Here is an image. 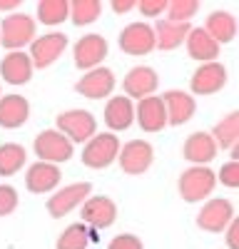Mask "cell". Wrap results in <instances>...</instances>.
I'll return each instance as SVG.
<instances>
[{
  "label": "cell",
  "mask_w": 239,
  "mask_h": 249,
  "mask_svg": "<svg viewBox=\"0 0 239 249\" xmlns=\"http://www.w3.org/2000/svg\"><path fill=\"white\" fill-rule=\"evenodd\" d=\"M214 187H217V175L209 167H202V164H192V167H187L177 179L179 197H182L185 202H189V204L209 199Z\"/></svg>",
  "instance_id": "6da1fadb"
},
{
  "label": "cell",
  "mask_w": 239,
  "mask_h": 249,
  "mask_svg": "<svg viewBox=\"0 0 239 249\" xmlns=\"http://www.w3.org/2000/svg\"><path fill=\"white\" fill-rule=\"evenodd\" d=\"M37 37V25L35 20L25 13H13L5 15L3 23H0V45L8 48L10 53L23 50L25 45H30Z\"/></svg>",
  "instance_id": "7a4b0ae2"
},
{
  "label": "cell",
  "mask_w": 239,
  "mask_h": 249,
  "mask_svg": "<svg viewBox=\"0 0 239 249\" xmlns=\"http://www.w3.org/2000/svg\"><path fill=\"white\" fill-rule=\"evenodd\" d=\"M117 155H120V140L117 135L112 132H97L92 135L85 147H83V164L90 170H105L110 167L112 162H117Z\"/></svg>",
  "instance_id": "3957f363"
},
{
  "label": "cell",
  "mask_w": 239,
  "mask_h": 249,
  "mask_svg": "<svg viewBox=\"0 0 239 249\" xmlns=\"http://www.w3.org/2000/svg\"><path fill=\"white\" fill-rule=\"evenodd\" d=\"M55 124H57L55 130L60 135H65L72 144H83L92 135H97V120L87 110H77V107L75 110H65V112L57 115Z\"/></svg>",
  "instance_id": "277c9868"
},
{
  "label": "cell",
  "mask_w": 239,
  "mask_h": 249,
  "mask_svg": "<svg viewBox=\"0 0 239 249\" xmlns=\"http://www.w3.org/2000/svg\"><path fill=\"white\" fill-rule=\"evenodd\" d=\"M234 219V204L227 197H212L202 204L197 214V227L209 234H222L227 224Z\"/></svg>",
  "instance_id": "5b68a950"
},
{
  "label": "cell",
  "mask_w": 239,
  "mask_h": 249,
  "mask_svg": "<svg viewBox=\"0 0 239 249\" xmlns=\"http://www.w3.org/2000/svg\"><path fill=\"white\" fill-rule=\"evenodd\" d=\"M72 147L75 144L57 130H43L33 142V150L40 157V162H50V164L68 162L72 157Z\"/></svg>",
  "instance_id": "8992f818"
},
{
  "label": "cell",
  "mask_w": 239,
  "mask_h": 249,
  "mask_svg": "<svg viewBox=\"0 0 239 249\" xmlns=\"http://www.w3.org/2000/svg\"><path fill=\"white\" fill-rule=\"evenodd\" d=\"M117 162L125 175H145L154 162V150L147 140H130L120 144Z\"/></svg>",
  "instance_id": "52a82bcc"
},
{
  "label": "cell",
  "mask_w": 239,
  "mask_h": 249,
  "mask_svg": "<svg viewBox=\"0 0 239 249\" xmlns=\"http://www.w3.org/2000/svg\"><path fill=\"white\" fill-rule=\"evenodd\" d=\"M110 53V45L107 40L100 35V33H90V35H83L75 43L72 48V60H75V68L80 70H95L102 65V60L107 57Z\"/></svg>",
  "instance_id": "ba28073f"
},
{
  "label": "cell",
  "mask_w": 239,
  "mask_h": 249,
  "mask_svg": "<svg viewBox=\"0 0 239 249\" xmlns=\"http://www.w3.org/2000/svg\"><path fill=\"white\" fill-rule=\"evenodd\" d=\"M90 192H92L90 182H75V184L63 187V190H57L55 195H50V199H48V214L55 217V219L70 214L75 207H80L90 197Z\"/></svg>",
  "instance_id": "9c48e42d"
},
{
  "label": "cell",
  "mask_w": 239,
  "mask_h": 249,
  "mask_svg": "<svg viewBox=\"0 0 239 249\" xmlns=\"http://www.w3.org/2000/svg\"><path fill=\"white\" fill-rule=\"evenodd\" d=\"M68 48V35L63 33H48V35H40L30 43V62L33 68H50L52 62H57V57L65 53Z\"/></svg>",
  "instance_id": "30bf717a"
},
{
  "label": "cell",
  "mask_w": 239,
  "mask_h": 249,
  "mask_svg": "<svg viewBox=\"0 0 239 249\" xmlns=\"http://www.w3.org/2000/svg\"><path fill=\"white\" fill-rule=\"evenodd\" d=\"M120 50L125 55L139 57V55H150L154 50V30L150 23H130L120 33Z\"/></svg>",
  "instance_id": "8fae6325"
},
{
  "label": "cell",
  "mask_w": 239,
  "mask_h": 249,
  "mask_svg": "<svg viewBox=\"0 0 239 249\" xmlns=\"http://www.w3.org/2000/svg\"><path fill=\"white\" fill-rule=\"evenodd\" d=\"M115 72L110 68H95V70H87L83 77L75 82V92L83 95V97H90V100H102V97H110L115 92Z\"/></svg>",
  "instance_id": "7c38bea8"
},
{
  "label": "cell",
  "mask_w": 239,
  "mask_h": 249,
  "mask_svg": "<svg viewBox=\"0 0 239 249\" xmlns=\"http://www.w3.org/2000/svg\"><path fill=\"white\" fill-rule=\"evenodd\" d=\"M227 85V68L219 60L202 62L189 77V90L194 95H214Z\"/></svg>",
  "instance_id": "4fadbf2b"
},
{
  "label": "cell",
  "mask_w": 239,
  "mask_h": 249,
  "mask_svg": "<svg viewBox=\"0 0 239 249\" xmlns=\"http://www.w3.org/2000/svg\"><path fill=\"white\" fill-rule=\"evenodd\" d=\"M135 120L145 132H162L167 127V112H165V102L159 95L142 97L135 105Z\"/></svg>",
  "instance_id": "5bb4252c"
},
{
  "label": "cell",
  "mask_w": 239,
  "mask_h": 249,
  "mask_svg": "<svg viewBox=\"0 0 239 249\" xmlns=\"http://www.w3.org/2000/svg\"><path fill=\"white\" fill-rule=\"evenodd\" d=\"M80 214H83V224H90L92 230H107L117 219V204L110 197H87Z\"/></svg>",
  "instance_id": "9a60e30c"
},
{
  "label": "cell",
  "mask_w": 239,
  "mask_h": 249,
  "mask_svg": "<svg viewBox=\"0 0 239 249\" xmlns=\"http://www.w3.org/2000/svg\"><path fill=\"white\" fill-rule=\"evenodd\" d=\"M159 97H162V102H165L167 124H172V127H179V124L189 122L197 112V100L185 90H167Z\"/></svg>",
  "instance_id": "2e32d148"
},
{
  "label": "cell",
  "mask_w": 239,
  "mask_h": 249,
  "mask_svg": "<svg viewBox=\"0 0 239 249\" xmlns=\"http://www.w3.org/2000/svg\"><path fill=\"white\" fill-rule=\"evenodd\" d=\"M159 88V77L157 72L150 68V65H137L132 68L125 80H122V90H125V97H137V100H142V97H150L154 95V90Z\"/></svg>",
  "instance_id": "e0dca14e"
},
{
  "label": "cell",
  "mask_w": 239,
  "mask_h": 249,
  "mask_svg": "<svg viewBox=\"0 0 239 249\" xmlns=\"http://www.w3.org/2000/svg\"><path fill=\"white\" fill-rule=\"evenodd\" d=\"M102 120L110 127V132H122V130H130L132 122H135V102L125 95H115L107 100L105 105V112H102Z\"/></svg>",
  "instance_id": "ac0fdd59"
},
{
  "label": "cell",
  "mask_w": 239,
  "mask_h": 249,
  "mask_svg": "<svg viewBox=\"0 0 239 249\" xmlns=\"http://www.w3.org/2000/svg\"><path fill=\"white\" fill-rule=\"evenodd\" d=\"M60 184V167L50 162H35L25 172V187L33 195H48Z\"/></svg>",
  "instance_id": "d6986e66"
},
{
  "label": "cell",
  "mask_w": 239,
  "mask_h": 249,
  "mask_svg": "<svg viewBox=\"0 0 239 249\" xmlns=\"http://www.w3.org/2000/svg\"><path fill=\"white\" fill-rule=\"evenodd\" d=\"M182 157L189 164H202V167H207L217 157V144H214L212 135L209 132H192L182 144Z\"/></svg>",
  "instance_id": "ffe728a7"
},
{
  "label": "cell",
  "mask_w": 239,
  "mask_h": 249,
  "mask_svg": "<svg viewBox=\"0 0 239 249\" xmlns=\"http://www.w3.org/2000/svg\"><path fill=\"white\" fill-rule=\"evenodd\" d=\"M30 117V102L23 95H0V127L17 130Z\"/></svg>",
  "instance_id": "44dd1931"
},
{
  "label": "cell",
  "mask_w": 239,
  "mask_h": 249,
  "mask_svg": "<svg viewBox=\"0 0 239 249\" xmlns=\"http://www.w3.org/2000/svg\"><path fill=\"white\" fill-rule=\"evenodd\" d=\"M33 62H30V55L23 53V50H15V53H8L0 62V75L8 85H25L33 77Z\"/></svg>",
  "instance_id": "7402d4cb"
},
{
  "label": "cell",
  "mask_w": 239,
  "mask_h": 249,
  "mask_svg": "<svg viewBox=\"0 0 239 249\" xmlns=\"http://www.w3.org/2000/svg\"><path fill=\"white\" fill-rule=\"evenodd\" d=\"M205 33L214 40L217 45H227L237 35V20L227 10H212L205 20Z\"/></svg>",
  "instance_id": "603a6c76"
},
{
  "label": "cell",
  "mask_w": 239,
  "mask_h": 249,
  "mask_svg": "<svg viewBox=\"0 0 239 249\" xmlns=\"http://www.w3.org/2000/svg\"><path fill=\"white\" fill-rule=\"evenodd\" d=\"M154 30V48L159 50H177L185 43L187 33L192 30L189 23H170V20H157L152 25Z\"/></svg>",
  "instance_id": "cb8c5ba5"
},
{
  "label": "cell",
  "mask_w": 239,
  "mask_h": 249,
  "mask_svg": "<svg viewBox=\"0 0 239 249\" xmlns=\"http://www.w3.org/2000/svg\"><path fill=\"white\" fill-rule=\"evenodd\" d=\"M185 45H187V55L197 60L199 65L202 62H214L219 55V45L205 33V28H192L185 37Z\"/></svg>",
  "instance_id": "d4e9b609"
},
{
  "label": "cell",
  "mask_w": 239,
  "mask_h": 249,
  "mask_svg": "<svg viewBox=\"0 0 239 249\" xmlns=\"http://www.w3.org/2000/svg\"><path fill=\"white\" fill-rule=\"evenodd\" d=\"M214 144H217V150L222 147V150H232L239 144V112H229L227 117H222L217 124H214V130L209 132Z\"/></svg>",
  "instance_id": "484cf974"
},
{
  "label": "cell",
  "mask_w": 239,
  "mask_h": 249,
  "mask_svg": "<svg viewBox=\"0 0 239 249\" xmlns=\"http://www.w3.org/2000/svg\"><path fill=\"white\" fill-rule=\"evenodd\" d=\"M28 160V152L23 144L17 142H3L0 144V175L3 177H13L23 170V164Z\"/></svg>",
  "instance_id": "4316f807"
},
{
  "label": "cell",
  "mask_w": 239,
  "mask_h": 249,
  "mask_svg": "<svg viewBox=\"0 0 239 249\" xmlns=\"http://www.w3.org/2000/svg\"><path fill=\"white\" fill-rule=\"evenodd\" d=\"M35 15L43 25L55 28V25L65 23V20L70 18V3L68 0H40Z\"/></svg>",
  "instance_id": "83f0119b"
},
{
  "label": "cell",
  "mask_w": 239,
  "mask_h": 249,
  "mask_svg": "<svg viewBox=\"0 0 239 249\" xmlns=\"http://www.w3.org/2000/svg\"><path fill=\"white\" fill-rule=\"evenodd\" d=\"M100 15H102V3L100 0H70L68 20H72V25H77V28L92 25Z\"/></svg>",
  "instance_id": "f1b7e54d"
},
{
  "label": "cell",
  "mask_w": 239,
  "mask_h": 249,
  "mask_svg": "<svg viewBox=\"0 0 239 249\" xmlns=\"http://www.w3.org/2000/svg\"><path fill=\"white\" fill-rule=\"evenodd\" d=\"M87 247H90V230L83 222L70 224L55 242V249H87Z\"/></svg>",
  "instance_id": "f546056e"
},
{
  "label": "cell",
  "mask_w": 239,
  "mask_h": 249,
  "mask_svg": "<svg viewBox=\"0 0 239 249\" xmlns=\"http://www.w3.org/2000/svg\"><path fill=\"white\" fill-rule=\"evenodd\" d=\"M197 10H199L197 0H170L165 10V20H170V23H189L197 15Z\"/></svg>",
  "instance_id": "4dcf8cb0"
},
{
  "label": "cell",
  "mask_w": 239,
  "mask_h": 249,
  "mask_svg": "<svg viewBox=\"0 0 239 249\" xmlns=\"http://www.w3.org/2000/svg\"><path fill=\"white\" fill-rule=\"evenodd\" d=\"M217 182H222V187H229V190H237L239 187V162L229 160L227 164H222V170L214 172Z\"/></svg>",
  "instance_id": "1f68e13d"
},
{
  "label": "cell",
  "mask_w": 239,
  "mask_h": 249,
  "mask_svg": "<svg viewBox=\"0 0 239 249\" xmlns=\"http://www.w3.org/2000/svg\"><path fill=\"white\" fill-rule=\"evenodd\" d=\"M17 210V190L10 184H0V217H8Z\"/></svg>",
  "instance_id": "d6a6232c"
},
{
  "label": "cell",
  "mask_w": 239,
  "mask_h": 249,
  "mask_svg": "<svg viewBox=\"0 0 239 249\" xmlns=\"http://www.w3.org/2000/svg\"><path fill=\"white\" fill-rule=\"evenodd\" d=\"M107 249H145V244H142V239H139L137 234H117L107 244Z\"/></svg>",
  "instance_id": "836d02e7"
},
{
  "label": "cell",
  "mask_w": 239,
  "mask_h": 249,
  "mask_svg": "<svg viewBox=\"0 0 239 249\" xmlns=\"http://www.w3.org/2000/svg\"><path fill=\"white\" fill-rule=\"evenodd\" d=\"M137 8H139V13L147 15V18H159L167 10V0H139Z\"/></svg>",
  "instance_id": "e575fe53"
},
{
  "label": "cell",
  "mask_w": 239,
  "mask_h": 249,
  "mask_svg": "<svg viewBox=\"0 0 239 249\" xmlns=\"http://www.w3.org/2000/svg\"><path fill=\"white\" fill-rule=\"evenodd\" d=\"M224 239H227V247H229V249H239V219H237V217L227 224Z\"/></svg>",
  "instance_id": "d590c367"
},
{
  "label": "cell",
  "mask_w": 239,
  "mask_h": 249,
  "mask_svg": "<svg viewBox=\"0 0 239 249\" xmlns=\"http://www.w3.org/2000/svg\"><path fill=\"white\" fill-rule=\"evenodd\" d=\"M110 8H112L117 15H122V13H130L132 8H137V3H135V0H112Z\"/></svg>",
  "instance_id": "8d00e7d4"
},
{
  "label": "cell",
  "mask_w": 239,
  "mask_h": 249,
  "mask_svg": "<svg viewBox=\"0 0 239 249\" xmlns=\"http://www.w3.org/2000/svg\"><path fill=\"white\" fill-rule=\"evenodd\" d=\"M15 8H20V0H0V13H8Z\"/></svg>",
  "instance_id": "74e56055"
},
{
  "label": "cell",
  "mask_w": 239,
  "mask_h": 249,
  "mask_svg": "<svg viewBox=\"0 0 239 249\" xmlns=\"http://www.w3.org/2000/svg\"><path fill=\"white\" fill-rule=\"evenodd\" d=\"M90 242H97V230H90Z\"/></svg>",
  "instance_id": "f35d334b"
}]
</instances>
